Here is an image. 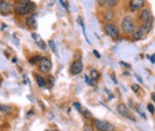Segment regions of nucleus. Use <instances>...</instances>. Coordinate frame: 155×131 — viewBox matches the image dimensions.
<instances>
[{
  "instance_id": "obj_12",
  "label": "nucleus",
  "mask_w": 155,
  "mask_h": 131,
  "mask_svg": "<svg viewBox=\"0 0 155 131\" xmlns=\"http://www.w3.org/2000/svg\"><path fill=\"white\" fill-rule=\"evenodd\" d=\"M101 18L104 21L107 22V23L111 22L115 18V12L113 11V8H107V9H104V11H102Z\"/></svg>"
},
{
  "instance_id": "obj_15",
  "label": "nucleus",
  "mask_w": 155,
  "mask_h": 131,
  "mask_svg": "<svg viewBox=\"0 0 155 131\" xmlns=\"http://www.w3.org/2000/svg\"><path fill=\"white\" fill-rule=\"evenodd\" d=\"M90 77H91L92 82H96V80L101 77V74H99L96 69H92L91 71H90Z\"/></svg>"
},
{
  "instance_id": "obj_11",
  "label": "nucleus",
  "mask_w": 155,
  "mask_h": 131,
  "mask_svg": "<svg viewBox=\"0 0 155 131\" xmlns=\"http://www.w3.org/2000/svg\"><path fill=\"white\" fill-rule=\"evenodd\" d=\"M12 8V5L7 3L6 0H0V12L2 16H6V15L11 14Z\"/></svg>"
},
{
  "instance_id": "obj_2",
  "label": "nucleus",
  "mask_w": 155,
  "mask_h": 131,
  "mask_svg": "<svg viewBox=\"0 0 155 131\" xmlns=\"http://www.w3.org/2000/svg\"><path fill=\"white\" fill-rule=\"evenodd\" d=\"M120 25H121V29L123 33L126 35H131L134 32V30L137 29L136 21L130 16H124L123 19L121 20Z\"/></svg>"
},
{
  "instance_id": "obj_42",
  "label": "nucleus",
  "mask_w": 155,
  "mask_h": 131,
  "mask_svg": "<svg viewBox=\"0 0 155 131\" xmlns=\"http://www.w3.org/2000/svg\"><path fill=\"white\" fill-rule=\"evenodd\" d=\"M15 1H16V2H19V1H20V0H15Z\"/></svg>"
},
{
  "instance_id": "obj_27",
  "label": "nucleus",
  "mask_w": 155,
  "mask_h": 131,
  "mask_svg": "<svg viewBox=\"0 0 155 131\" xmlns=\"http://www.w3.org/2000/svg\"><path fill=\"white\" fill-rule=\"evenodd\" d=\"M60 1V3H61V5L65 8V11H69V9H68V4L65 3V0H59Z\"/></svg>"
},
{
  "instance_id": "obj_41",
  "label": "nucleus",
  "mask_w": 155,
  "mask_h": 131,
  "mask_svg": "<svg viewBox=\"0 0 155 131\" xmlns=\"http://www.w3.org/2000/svg\"><path fill=\"white\" fill-rule=\"evenodd\" d=\"M124 75H126V77H127V75H129V72H124Z\"/></svg>"
},
{
  "instance_id": "obj_29",
  "label": "nucleus",
  "mask_w": 155,
  "mask_h": 131,
  "mask_svg": "<svg viewBox=\"0 0 155 131\" xmlns=\"http://www.w3.org/2000/svg\"><path fill=\"white\" fill-rule=\"evenodd\" d=\"M104 92H106L107 93V95H109V98H110V99H112V98H114V95L113 94H112V93L111 92H110V90L109 89H107V88H104Z\"/></svg>"
},
{
  "instance_id": "obj_38",
  "label": "nucleus",
  "mask_w": 155,
  "mask_h": 131,
  "mask_svg": "<svg viewBox=\"0 0 155 131\" xmlns=\"http://www.w3.org/2000/svg\"><path fill=\"white\" fill-rule=\"evenodd\" d=\"M151 98H152V100H153V101L155 102V92H153L151 94Z\"/></svg>"
},
{
  "instance_id": "obj_28",
  "label": "nucleus",
  "mask_w": 155,
  "mask_h": 131,
  "mask_svg": "<svg viewBox=\"0 0 155 131\" xmlns=\"http://www.w3.org/2000/svg\"><path fill=\"white\" fill-rule=\"evenodd\" d=\"M119 64L122 65L123 67H125V68H130V67H131L130 64H128V63H126V62H124V61H119Z\"/></svg>"
},
{
  "instance_id": "obj_5",
  "label": "nucleus",
  "mask_w": 155,
  "mask_h": 131,
  "mask_svg": "<svg viewBox=\"0 0 155 131\" xmlns=\"http://www.w3.org/2000/svg\"><path fill=\"white\" fill-rule=\"evenodd\" d=\"M152 19H153V16H152L151 11H150L149 7H144V8H142L139 11L137 20H139L140 23H146V22H148Z\"/></svg>"
},
{
  "instance_id": "obj_14",
  "label": "nucleus",
  "mask_w": 155,
  "mask_h": 131,
  "mask_svg": "<svg viewBox=\"0 0 155 131\" xmlns=\"http://www.w3.org/2000/svg\"><path fill=\"white\" fill-rule=\"evenodd\" d=\"M81 114L84 116V118H86L87 120H93V115L91 114L89 110L87 108H82L81 110Z\"/></svg>"
},
{
  "instance_id": "obj_20",
  "label": "nucleus",
  "mask_w": 155,
  "mask_h": 131,
  "mask_svg": "<svg viewBox=\"0 0 155 131\" xmlns=\"http://www.w3.org/2000/svg\"><path fill=\"white\" fill-rule=\"evenodd\" d=\"M41 58V57H39L38 55H36V56H33V57L29 58V63H30V64L35 65V64H37V62H39Z\"/></svg>"
},
{
  "instance_id": "obj_21",
  "label": "nucleus",
  "mask_w": 155,
  "mask_h": 131,
  "mask_svg": "<svg viewBox=\"0 0 155 131\" xmlns=\"http://www.w3.org/2000/svg\"><path fill=\"white\" fill-rule=\"evenodd\" d=\"M99 8H104L107 6V0H95Z\"/></svg>"
},
{
  "instance_id": "obj_36",
  "label": "nucleus",
  "mask_w": 155,
  "mask_h": 131,
  "mask_svg": "<svg viewBox=\"0 0 155 131\" xmlns=\"http://www.w3.org/2000/svg\"><path fill=\"white\" fill-rule=\"evenodd\" d=\"M149 59H150V61H151V62H152V63H153V64H154V63H155V54H153V55H152L151 57H149Z\"/></svg>"
},
{
  "instance_id": "obj_24",
  "label": "nucleus",
  "mask_w": 155,
  "mask_h": 131,
  "mask_svg": "<svg viewBox=\"0 0 155 131\" xmlns=\"http://www.w3.org/2000/svg\"><path fill=\"white\" fill-rule=\"evenodd\" d=\"M131 90L134 93H137L140 90H141V87H140L139 85H137V84H134V85H131Z\"/></svg>"
},
{
  "instance_id": "obj_1",
  "label": "nucleus",
  "mask_w": 155,
  "mask_h": 131,
  "mask_svg": "<svg viewBox=\"0 0 155 131\" xmlns=\"http://www.w3.org/2000/svg\"><path fill=\"white\" fill-rule=\"evenodd\" d=\"M36 7V4L34 2H30V3H22V2H16L15 5L12 6V11L16 16L22 17L29 15L31 11H33Z\"/></svg>"
},
{
  "instance_id": "obj_31",
  "label": "nucleus",
  "mask_w": 155,
  "mask_h": 131,
  "mask_svg": "<svg viewBox=\"0 0 155 131\" xmlns=\"http://www.w3.org/2000/svg\"><path fill=\"white\" fill-rule=\"evenodd\" d=\"M74 106L77 108L79 112H81V110H82V107H81V104L80 103H78V102H74Z\"/></svg>"
},
{
  "instance_id": "obj_4",
  "label": "nucleus",
  "mask_w": 155,
  "mask_h": 131,
  "mask_svg": "<svg viewBox=\"0 0 155 131\" xmlns=\"http://www.w3.org/2000/svg\"><path fill=\"white\" fill-rule=\"evenodd\" d=\"M52 69V61L48 57H41L38 62V70L42 74H49Z\"/></svg>"
},
{
  "instance_id": "obj_35",
  "label": "nucleus",
  "mask_w": 155,
  "mask_h": 131,
  "mask_svg": "<svg viewBox=\"0 0 155 131\" xmlns=\"http://www.w3.org/2000/svg\"><path fill=\"white\" fill-rule=\"evenodd\" d=\"M34 115V112H33V110H29V112L28 113H27V118H29V117H32V116H33Z\"/></svg>"
},
{
  "instance_id": "obj_3",
  "label": "nucleus",
  "mask_w": 155,
  "mask_h": 131,
  "mask_svg": "<svg viewBox=\"0 0 155 131\" xmlns=\"http://www.w3.org/2000/svg\"><path fill=\"white\" fill-rule=\"evenodd\" d=\"M104 31L107 36L111 37L112 39L116 40L120 37V30L115 23H106L104 25Z\"/></svg>"
},
{
  "instance_id": "obj_18",
  "label": "nucleus",
  "mask_w": 155,
  "mask_h": 131,
  "mask_svg": "<svg viewBox=\"0 0 155 131\" xmlns=\"http://www.w3.org/2000/svg\"><path fill=\"white\" fill-rule=\"evenodd\" d=\"M1 110L5 113L7 116H11L12 113V108L11 106H8V105H4V104L1 105Z\"/></svg>"
},
{
  "instance_id": "obj_8",
  "label": "nucleus",
  "mask_w": 155,
  "mask_h": 131,
  "mask_svg": "<svg viewBox=\"0 0 155 131\" xmlns=\"http://www.w3.org/2000/svg\"><path fill=\"white\" fill-rule=\"evenodd\" d=\"M94 126L99 131H113L114 126L107 121L104 120H94Z\"/></svg>"
},
{
  "instance_id": "obj_19",
  "label": "nucleus",
  "mask_w": 155,
  "mask_h": 131,
  "mask_svg": "<svg viewBox=\"0 0 155 131\" xmlns=\"http://www.w3.org/2000/svg\"><path fill=\"white\" fill-rule=\"evenodd\" d=\"M117 4H118L117 0H107V6L109 8H114V7L117 6Z\"/></svg>"
},
{
  "instance_id": "obj_33",
  "label": "nucleus",
  "mask_w": 155,
  "mask_h": 131,
  "mask_svg": "<svg viewBox=\"0 0 155 131\" xmlns=\"http://www.w3.org/2000/svg\"><path fill=\"white\" fill-rule=\"evenodd\" d=\"M111 79H112V80H113L114 84H118V80H117V79H116V77H115V74H111Z\"/></svg>"
},
{
  "instance_id": "obj_17",
  "label": "nucleus",
  "mask_w": 155,
  "mask_h": 131,
  "mask_svg": "<svg viewBox=\"0 0 155 131\" xmlns=\"http://www.w3.org/2000/svg\"><path fill=\"white\" fill-rule=\"evenodd\" d=\"M35 44H37V47H41V51H46V49H47L46 42H45L42 39L39 38V36H38V38H37V39L35 40Z\"/></svg>"
},
{
  "instance_id": "obj_10",
  "label": "nucleus",
  "mask_w": 155,
  "mask_h": 131,
  "mask_svg": "<svg viewBox=\"0 0 155 131\" xmlns=\"http://www.w3.org/2000/svg\"><path fill=\"white\" fill-rule=\"evenodd\" d=\"M83 70V63H82L81 60H74V62L71 64V74L72 75H78L80 74Z\"/></svg>"
},
{
  "instance_id": "obj_26",
  "label": "nucleus",
  "mask_w": 155,
  "mask_h": 131,
  "mask_svg": "<svg viewBox=\"0 0 155 131\" xmlns=\"http://www.w3.org/2000/svg\"><path fill=\"white\" fill-rule=\"evenodd\" d=\"M85 82H86V84L87 85H89V86H92V80H91V77H88L87 74H85Z\"/></svg>"
},
{
  "instance_id": "obj_16",
  "label": "nucleus",
  "mask_w": 155,
  "mask_h": 131,
  "mask_svg": "<svg viewBox=\"0 0 155 131\" xmlns=\"http://www.w3.org/2000/svg\"><path fill=\"white\" fill-rule=\"evenodd\" d=\"M36 83L37 86L41 88H44L45 86H47V80L41 77V75H37L36 77Z\"/></svg>"
},
{
  "instance_id": "obj_9",
  "label": "nucleus",
  "mask_w": 155,
  "mask_h": 131,
  "mask_svg": "<svg viewBox=\"0 0 155 131\" xmlns=\"http://www.w3.org/2000/svg\"><path fill=\"white\" fill-rule=\"evenodd\" d=\"M148 33L149 32L144 28V26H142V25L140 24L139 27H137V28L134 30V33L131 34V36H132V38H134V40H139V39L145 38Z\"/></svg>"
},
{
  "instance_id": "obj_32",
  "label": "nucleus",
  "mask_w": 155,
  "mask_h": 131,
  "mask_svg": "<svg viewBox=\"0 0 155 131\" xmlns=\"http://www.w3.org/2000/svg\"><path fill=\"white\" fill-rule=\"evenodd\" d=\"M93 55H94V56H95V57L97 58V59H101V54H99V53L97 52L96 50H93Z\"/></svg>"
},
{
  "instance_id": "obj_30",
  "label": "nucleus",
  "mask_w": 155,
  "mask_h": 131,
  "mask_svg": "<svg viewBox=\"0 0 155 131\" xmlns=\"http://www.w3.org/2000/svg\"><path fill=\"white\" fill-rule=\"evenodd\" d=\"M84 131H93V129H92V127L88 124H85L84 125Z\"/></svg>"
},
{
  "instance_id": "obj_6",
  "label": "nucleus",
  "mask_w": 155,
  "mask_h": 131,
  "mask_svg": "<svg viewBox=\"0 0 155 131\" xmlns=\"http://www.w3.org/2000/svg\"><path fill=\"white\" fill-rule=\"evenodd\" d=\"M117 112L119 113L120 116H122V117L126 118V119H129L131 121H136L134 119V115L130 113V110H129V108L126 106L125 103H119L118 106H117Z\"/></svg>"
},
{
  "instance_id": "obj_7",
  "label": "nucleus",
  "mask_w": 155,
  "mask_h": 131,
  "mask_svg": "<svg viewBox=\"0 0 155 131\" xmlns=\"http://www.w3.org/2000/svg\"><path fill=\"white\" fill-rule=\"evenodd\" d=\"M145 0H129L128 1V8L131 12L140 11L142 8L145 7Z\"/></svg>"
},
{
  "instance_id": "obj_34",
  "label": "nucleus",
  "mask_w": 155,
  "mask_h": 131,
  "mask_svg": "<svg viewBox=\"0 0 155 131\" xmlns=\"http://www.w3.org/2000/svg\"><path fill=\"white\" fill-rule=\"evenodd\" d=\"M134 77H136V79L137 80H139V83H143V80H142V77H140V75L139 74H134Z\"/></svg>"
},
{
  "instance_id": "obj_23",
  "label": "nucleus",
  "mask_w": 155,
  "mask_h": 131,
  "mask_svg": "<svg viewBox=\"0 0 155 131\" xmlns=\"http://www.w3.org/2000/svg\"><path fill=\"white\" fill-rule=\"evenodd\" d=\"M49 46L51 47V50L53 51L54 53H56L57 54V50H56V44H55L54 40H49Z\"/></svg>"
},
{
  "instance_id": "obj_39",
  "label": "nucleus",
  "mask_w": 155,
  "mask_h": 131,
  "mask_svg": "<svg viewBox=\"0 0 155 131\" xmlns=\"http://www.w3.org/2000/svg\"><path fill=\"white\" fill-rule=\"evenodd\" d=\"M1 25H2V26H1V30H2V31H3V29H5V28H6V24L2 23Z\"/></svg>"
},
{
  "instance_id": "obj_40",
  "label": "nucleus",
  "mask_w": 155,
  "mask_h": 131,
  "mask_svg": "<svg viewBox=\"0 0 155 131\" xmlns=\"http://www.w3.org/2000/svg\"><path fill=\"white\" fill-rule=\"evenodd\" d=\"M12 61L14 62V63H16V62H17V59H16V58H14V59H12Z\"/></svg>"
},
{
  "instance_id": "obj_13",
  "label": "nucleus",
  "mask_w": 155,
  "mask_h": 131,
  "mask_svg": "<svg viewBox=\"0 0 155 131\" xmlns=\"http://www.w3.org/2000/svg\"><path fill=\"white\" fill-rule=\"evenodd\" d=\"M25 24L29 29H36L37 24L35 21V16L34 15H28V17H26V19H25Z\"/></svg>"
},
{
  "instance_id": "obj_25",
  "label": "nucleus",
  "mask_w": 155,
  "mask_h": 131,
  "mask_svg": "<svg viewBox=\"0 0 155 131\" xmlns=\"http://www.w3.org/2000/svg\"><path fill=\"white\" fill-rule=\"evenodd\" d=\"M147 108H148V110H149V113H150V114H152V115H153L154 113H155L154 105L152 104V103H149V104H148V106H147Z\"/></svg>"
},
{
  "instance_id": "obj_37",
  "label": "nucleus",
  "mask_w": 155,
  "mask_h": 131,
  "mask_svg": "<svg viewBox=\"0 0 155 131\" xmlns=\"http://www.w3.org/2000/svg\"><path fill=\"white\" fill-rule=\"evenodd\" d=\"M19 2H22V3H30L31 0H20Z\"/></svg>"
},
{
  "instance_id": "obj_22",
  "label": "nucleus",
  "mask_w": 155,
  "mask_h": 131,
  "mask_svg": "<svg viewBox=\"0 0 155 131\" xmlns=\"http://www.w3.org/2000/svg\"><path fill=\"white\" fill-rule=\"evenodd\" d=\"M54 82H55L54 77H52V75H49V77H48V80H47V84H49L48 88H52V87H53V86H54Z\"/></svg>"
}]
</instances>
